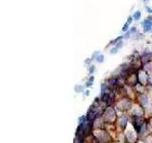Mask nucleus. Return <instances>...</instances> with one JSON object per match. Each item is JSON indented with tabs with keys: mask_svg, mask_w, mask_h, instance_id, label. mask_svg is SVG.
Listing matches in <instances>:
<instances>
[{
	"mask_svg": "<svg viewBox=\"0 0 152 143\" xmlns=\"http://www.w3.org/2000/svg\"><path fill=\"white\" fill-rule=\"evenodd\" d=\"M115 117H116V114L114 112V110L112 108H107L106 113H105V119L107 122H114L115 121Z\"/></svg>",
	"mask_w": 152,
	"mask_h": 143,
	"instance_id": "obj_1",
	"label": "nucleus"
},
{
	"mask_svg": "<svg viewBox=\"0 0 152 143\" xmlns=\"http://www.w3.org/2000/svg\"><path fill=\"white\" fill-rule=\"evenodd\" d=\"M143 28H144V32H148L150 29H152V22L149 20H146L143 22Z\"/></svg>",
	"mask_w": 152,
	"mask_h": 143,
	"instance_id": "obj_2",
	"label": "nucleus"
},
{
	"mask_svg": "<svg viewBox=\"0 0 152 143\" xmlns=\"http://www.w3.org/2000/svg\"><path fill=\"white\" fill-rule=\"evenodd\" d=\"M119 123H120V126L122 127V129H125V125H126V123H127V118H126V116H122V117L120 118V120H119Z\"/></svg>",
	"mask_w": 152,
	"mask_h": 143,
	"instance_id": "obj_3",
	"label": "nucleus"
},
{
	"mask_svg": "<svg viewBox=\"0 0 152 143\" xmlns=\"http://www.w3.org/2000/svg\"><path fill=\"white\" fill-rule=\"evenodd\" d=\"M141 100L143 101L142 103H141V105H143V106H146L147 104H148V97L146 96V95H141Z\"/></svg>",
	"mask_w": 152,
	"mask_h": 143,
	"instance_id": "obj_4",
	"label": "nucleus"
},
{
	"mask_svg": "<svg viewBox=\"0 0 152 143\" xmlns=\"http://www.w3.org/2000/svg\"><path fill=\"white\" fill-rule=\"evenodd\" d=\"M140 17H141V12H136L134 14V19L138 20V19H140Z\"/></svg>",
	"mask_w": 152,
	"mask_h": 143,
	"instance_id": "obj_5",
	"label": "nucleus"
},
{
	"mask_svg": "<svg viewBox=\"0 0 152 143\" xmlns=\"http://www.w3.org/2000/svg\"><path fill=\"white\" fill-rule=\"evenodd\" d=\"M96 60H97V61H98V62H103V61H104V55H102V54H100V55H98V56H97V59H96Z\"/></svg>",
	"mask_w": 152,
	"mask_h": 143,
	"instance_id": "obj_6",
	"label": "nucleus"
},
{
	"mask_svg": "<svg viewBox=\"0 0 152 143\" xmlns=\"http://www.w3.org/2000/svg\"><path fill=\"white\" fill-rule=\"evenodd\" d=\"M82 89H83V87H82V86H76V87H75V91H76L77 93H80V92H82Z\"/></svg>",
	"mask_w": 152,
	"mask_h": 143,
	"instance_id": "obj_7",
	"label": "nucleus"
},
{
	"mask_svg": "<svg viewBox=\"0 0 152 143\" xmlns=\"http://www.w3.org/2000/svg\"><path fill=\"white\" fill-rule=\"evenodd\" d=\"M92 81H93V76H91L90 78V80H89V83H87V86H88V87L90 86V85H92V83H93Z\"/></svg>",
	"mask_w": 152,
	"mask_h": 143,
	"instance_id": "obj_8",
	"label": "nucleus"
},
{
	"mask_svg": "<svg viewBox=\"0 0 152 143\" xmlns=\"http://www.w3.org/2000/svg\"><path fill=\"white\" fill-rule=\"evenodd\" d=\"M127 27H128V23H126L125 26H124V28H123V31H124V32H126V30H127Z\"/></svg>",
	"mask_w": 152,
	"mask_h": 143,
	"instance_id": "obj_9",
	"label": "nucleus"
},
{
	"mask_svg": "<svg viewBox=\"0 0 152 143\" xmlns=\"http://www.w3.org/2000/svg\"><path fill=\"white\" fill-rule=\"evenodd\" d=\"M122 46H123V43H122V42H119V43H118V45H116V48H117V49H120Z\"/></svg>",
	"mask_w": 152,
	"mask_h": 143,
	"instance_id": "obj_10",
	"label": "nucleus"
},
{
	"mask_svg": "<svg viewBox=\"0 0 152 143\" xmlns=\"http://www.w3.org/2000/svg\"><path fill=\"white\" fill-rule=\"evenodd\" d=\"M117 50H118V49H117L116 47H115L114 49H112V50H111V54H116V53H117Z\"/></svg>",
	"mask_w": 152,
	"mask_h": 143,
	"instance_id": "obj_11",
	"label": "nucleus"
},
{
	"mask_svg": "<svg viewBox=\"0 0 152 143\" xmlns=\"http://www.w3.org/2000/svg\"><path fill=\"white\" fill-rule=\"evenodd\" d=\"M135 32H136V28H132V29L130 30L129 34H133V33H135Z\"/></svg>",
	"mask_w": 152,
	"mask_h": 143,
	"instance_id": "obj_12",
	"label": "nucleus"
},
{
	"mask_svg": "<svg viewBox=\"0 0 152 143\" xmlns=\"http://www.w3.org/2000/svg\"><path fill=\"white\" fill-rule=\"evenodd\" d=\"M90 72H91V73H92V72H94V66H91V68L90 69Z\"/></svg>",
	"mask_w": 152,
	"mask_h": 143,
	"instance_id": "obj_13",
	"label": "nucleus"
},
{
	"mask_svg": "<svg viewBox=\"0 0 152 143\" xmlns=\"http://www.w3.org/2000/svg\"><path fill=\"white\" fill-rule=\"evenodd\" d=\"M131 20H132V17H131V16H129V17H128V20H127V23H128V24H130V23H131Z\"/></svg>",
	"mask_w": 152,
	"mask_h": 143,
	"instance_id": "obj_14",
	"label": "nucleus"
},
{
	"mask_svg": "<svg viewBox=\"0 0 152 143\" xmlns=\"http://www.w3.org/2000/svg\"><path fill=\"white\" fill-rule=\"evenodd\" d=\"M149 80H150V83H152V73L150 74V76H149Z\"/></svg>",
	"mask_w": 152,
	"mask_h": 143,
	"instance_id": "obj_15",
	"label": "nucleus"
},
{
	"mask_svg": "<svg viewBox=\"0 0 152 143\" xmlns=\"http://www.w3.org/2000/svg\"><path fill=\"white\" fill-rule=\"evenodd\" d=\"M149 19H152V16H149Z\"/></svg>",
	"mask_w": 152,
	"mask_h": 143,
	"instance_id": "obj_16",
	"label": "nucleus"
}]
</instances>
